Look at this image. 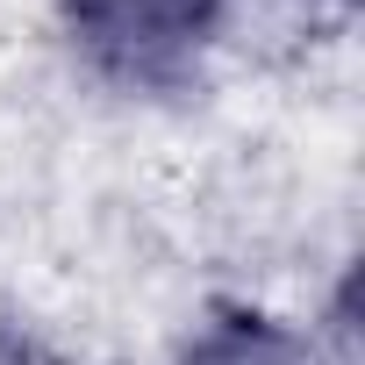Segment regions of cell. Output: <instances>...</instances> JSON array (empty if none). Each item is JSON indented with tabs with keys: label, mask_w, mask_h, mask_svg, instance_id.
Here are the masks:
<instances>
[{
	"label": "cell",
	"mask_w": 365,
	"mask_h": 365,
	"mask_svg": "<svg viewBox=\"0 0 365 365\" xmlns=\"http://www.w3.org/2000/svg\"><path fill=\"white\" fill-rule=\"evenodd\" d=\"M79 58L115 86H179L222 29V0H65Z\"/></svg>",
	"instance_id": "obj_1"
},
{
	"label": "cell",
	"mask_w": 365,
	"mask_h": 365,
	"mask_svg": "<svg viewBox=\"0 0 365 365\" xmlns=\"http://www.w3.org/2000/svg\"><path fill=\"white\" fill-rule=\"evenodd\" d=\"M172 365H322V351L301 329L272 322V315H222V322H208L187 351H179Z\"/></svg>",
	"instance_id": "obj_2"
}]
</instances>
